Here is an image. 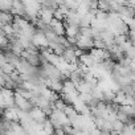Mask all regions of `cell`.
Wrapping results in <instances>:
<instances>
[{"label": "cell", "instance_id": "cell-3", "mask_svg": "<svg viewBox=\"0 0 135 135\" xmlns=\"http://www.w3.org/2000/svg\"><path fill=\"white\" fill-rule=\"evenodd\" d=\"M37 19H38L41 23H44V24L49 25V24H50V21L53 20V11H52V9H49V8L41 7V8H40V11H38Z\"/></svg>", "mask_w": 135, "mask_h": 135}, {"label": "cell", "instance_id": "cell-6", "mask_svg": "<svg viewBox=\"0 0 135 135\" xmlns=\"http://www.w3.org/2000/svg\"><path fill=\"white\" fill-rule=\"evenodd\" d=\"M15 16L9 11H0V24L2 25H11L13 23Z\"/></svg>", "mask_w": 135, "mask_h": 135}, {"label": "cell", "instance_id": "cell-2", "mask_svg": "<svg viewBox=\"0 0 135 135\" xmlns=\"http://www.w3.org/2000/svg\"><path fill=\"white\" fill-rule=\"evenodd\" d=\"M28 117L31 118V120H32L33 123L40 124V126H42V124L48 120V117L45 115V113H44L41 109H38V107H33V109L28 113Z\"/></svg>", "mask_w": 135, "mask_h": 135}, {"label": "cell", "instance_id": "cell-1", "mask_svg": "<svg viewBox=\"0 0 135 135\" xmlns=\"http://www.w3.org/2000/svg\"><path fill=\"white\" fill-rule=\"evenodd\" d=\"M76 48H78V49L82 50V52H90V50L94 48V40H93L91 37L78 35V36H77Z\"/></svg>", "mask_w": 135, "mask_h": 135}, {"label": "cell", "instance_id": "cell-7", "mask_svg": "<svg viewBox=\"0 0 135 135\" xmlns=\"http://www.w3.org/2000/svg\"><path fill=\"white\" fill-rule=\"evenodd\" d=\"M94 48H95V49H102V50H105V49H106V44H105L102 40H94Z\"/></svg>", "mask_w": 135, "mask_h": 135}, {"label": "cell", "instance_id": "cell-5", "mask_svg": "<svg viewBox=\"0 0 135 135\" xmlns=\"http://www.w3.org/2000/svg\"><path fill=\"white\" fill-rule=\"evenodd\" d=\"M65 24V37H70V38H77L80 35V27L73 25V24Z\"/></svg>", "mask_w": 135, "mask_h": 135}, {"label": "cell", "instance_id": "cell-4", "mask_svg": "<svg viewBox=\"0 0 135 135\" xmlns=\"http://www.w3.org/2000/svg\"><path fill=\"white\" fill-rule=\"evenodd\" d=\"M49 28L56 36H65V24H64V21H58V20L53 19L49 24Z\"/></svg>", "mask_w": 135, "mask_h": 135}]
</instances>
